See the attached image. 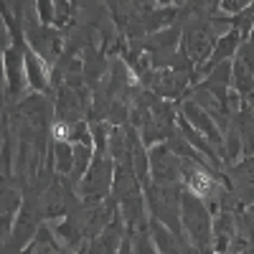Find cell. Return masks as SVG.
<instances>
[{
    "mask_svg": "<svg viewBox=\"0 0 254 254\" xmlns=\"http://www.w3.org/2000/svg\"><path fill=\"white\" fill-rule=\"evenodd\" d=\"M181 229L186 234V242L193 247L198 254L211 252V242H214V224H211V211L206 203L196 196H190L188 190L181 196Z\"/></svg>",
    "mask_w": 254,
    "mask_h": 254,
    "instance_id": "obj_1",
    "label": "cell"
},
{
    "mask_svg": "<svg viewBox=\"0 0 254 254\" xmlns=\"http://www.w3.org/2000/svg\"><path fill=\"white\" fill-rule=\"evenodd\" d=\"M110 183H115L112 181V165H110V160L104 158V153H94V160L89 165V173L84 176V183H81V196L89 198L92 203H99L102 196H107Z\"/></svg>",
    "mask_w": 254,
    "mask_h": 254,
    "instance_id": "obj_2",
    "label": "cell"
},
{
    "mask_svg": "<svg viewBox=\"0 0 254 254\" xmlns=\"http://www.w3.org/2000/svg\"><path fill=\"white\" fill-rule=\"evenodd\" d=\"M147 160H150V173H153L158 186H178V181L183 178L181 160L168 145L153 147L150 155H147Z\"/></svg>",
    "mask_w": 254,
    "mask_h": 254,
    "instance_id": "obj_3",
    "label": "cell"
},
{
    "mask_svg": "<svg viewBox=\"0 0 254 254\" xmlns=\"http://www.w3.org/2000/svg\"><path fill=\"white\" fill-rule=\"evenodd\" d=\"M183 117H186L190 125H193L206 140H208V145H214V147H216L224 160H229V155H226V150H224L226 145H224V135H221V130H219V122L211 117V115L201 107V104H196V102H186V104H183Z\"/></svg>",
    "mask_w": 254,
    "mask_h": 254,
    "instance_id": "obj_4",
    "label": "cell"
},
{
    "mask_svg": "<svg viewBox=\"0 0 254 254\" xmlns=\"http://www.w3.org/2000/svg\"><path fill=\"white\" fill-rule=\"evenodd\" d=\"M231 74H234V87L239 94H249L254 89V41H247L239 49Z\"/></svg>",
    "mask_w": 254,
    "mask_h": 254,
    "instance_id": "obj_5",
    "label": "cell"
},
{
    "mask_svg": "<svg viewBox=\"0 0 254 254\" xmlns=\"http://www.w3.org/2000/svg\"><path fill=\"white\" fill-rule=\"evenodd\" d=\"M150 237L155 242L158 254H193L196 249L190 247L183 237H176L173 231H168L160 221H150Z\"/></svg>",
    "mask_w": 254,
    "mask_h": 254,
    "instance_id": "obj_6",
    "label": "cell"
},
{
    "mask_svg": "<svg viewBox=\"0 0 254 254\" xmlns=\"http://www.w3.org/2000/svg\"><path fill=\"white\" fill-rule=\"evenodd\" d=\"M237 224H234V216L229 211H221L214 221V252L216 254H226L231 242L237 239Z\"/></svg>",
    "mask_w": 254,
    "mask_h": 254,
    "instance_id": "obj_7",
    "label": "cell"
},
{
    "mask_svg": "<svg viewBox=\"0 0 254 254\" xmlns=\"http://www.w3.org/2000/svg\"><path fill=\"white\" fill-rule=\"evenodd\" d=\"M229 81H231V64H219V66L208 74L206 81V92L214 94L224 107H226V99H229Z\"/></svg>",
    "mask_w": 254,
    "mask_h": 254,
    "instance_id": "obj_8",
    "label": "cell"
},
{
    "mask_svg": "<svg viewBox=\"0 0 254 254\" xmlns=\"http://www.w3.org/2000/svg\"><path fill=\"white\" fill-rule=\"evenodd\" d=\"M186 87V74L183 71H176V69H163L155 74V84L153 89L163 97H178Z\"/></svg>",
    "mask_w": 254,
    "mask_h": 254,
    "instance_id": "obj_9",
    "label": "cell"
},
{
    "mask_svg": "<svg viewBox=\"0 0 254 254\" xmlns=\"http://www.w3.org/2000/svg\"><path fill=\"white\" fill-rule=\"evenodd\" d=\"M23 64H26V79H28L31 87L33 89H46V81H49V76H46V61L41 56H36L33 51H26L23 54Z\"/></svg>",
    "mask_w": 254,
    "mask_h": 254,
    "instance_id": "obj_10",
    "label": "cell"
},
{
    "mask_svg": "<svg viewBox=\"0 0 254 254\" xmlns=\"http://www.w3.org/2000/svg\"><path fill=\"white\" fill-rule=\"evenodd\" d=\"M5 69H8V84H10V92L18 94L20 87H23V56H20L18 49H8L5 51Z\"/></svg>",
    "mask_w": 254,
    "mask_h": 254,
    "instance_id": "obj_11",
    "label": "cell"
},
{
    "mask_svg": "<svg viewBox=\"0 0 254 254\" xmlns=\"http://www.w3.org/2000/svg\"><path fill=\"white\" fill-rule=\"evenodd\" d=\"M135 254H158L153 239L147 237V231H140V237H135Z\"/></svg>",
    "mask_w": 254,
    "mask_h": 254,
    "instance_id": "obj_12",
    "label": "cell"
},
{
    "mask_svg": "<svg viewBox=\"0 0 254 254\" xmlns=\"http://www.w3.org/2000/svg\"><path fill=\"white\" fill-rule=\"evenodd\" d=\"M130 244H132V242H130V239H125V242H122V247H120V252H117V254H132V252H130Z\"/></svg>",
    "mask_w": 254,
    "mask_h": 254,
    "instance_id": "obj_13",
    "label": "cell"
}]
</instances>
